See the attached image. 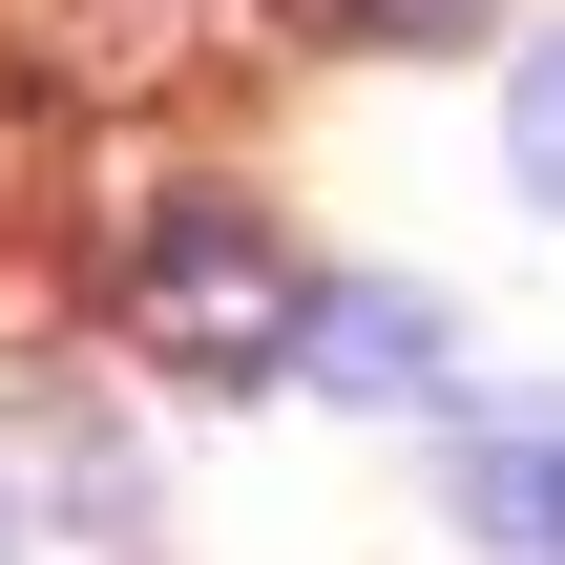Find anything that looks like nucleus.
<instances>
[{
  "label": "nucleus",
  "instance_id": "1",
  "mask_svg": "<svg viewBox=\"0 0 565 565\" xmlns=\"http://www.w3.org/2000/svg\"><path fill=\"white\" fill-rule=\"evenodd\" d=\"M126 335H147L168 377H273V356L315 335V294H294V252H273L252 210H168V231L126 252Z\"/></svg>",
  "mask_w": 565,
  "mask_h": 565
},
{
  "label": "nucleus",
  "instance_id": "2",
  "mask_svg": "<svg viewBox=\"0 0 565 565\" xmlns=\"http://www.w3.org/2000/svg\"><path fill=\"white\" fill-rule=\"evenodd\" d=\"M294 377H335V398H440V294H315Z\"/></svg>",
  "mask_w": 565,
  "mask_h": 565
},
{
  "label": "nucleus",
  "instance_id": "3",
  "mask_svg": "<svg viewBox=\"0 0 565 565\" xmlns=\"http://www.w3.org/2000/svg\"><path fill=\"white\" fill-rule=\"evenodd\" d=\"M503 147H524V189L565 210V21H545V63H524V105H503Z\"/></svg>",
  "mask_w": 565,
  "mask_h": 565
},
{
  "label": "nucleus",
  "instance_id": "4",
  "mask_svg": "<svg viewBox=\"0 0 565 565\" xmlns=\"http://www.w3.org/2000/svg\"><path fill=\"white\" fill-rule=\"evenodd\" d=\"M377 42H482V21H524V0H356Z\"/></svg>",
  "mask_w": 565,
  "mask_h": 565
},
{
  "label": "nucleus",
  "instance_id": "5",
  "mask_svg": "<svg viewBox=\"0 0 565 565\" xmlns=\"http://www.w3.org/2000/svg\"><path fill=\"white\" fill-rule=\"evenodd\" d=\"M545 545H565V503H545Z\"/></svg>",
  "mask_w": 565,
  "mask_h": 565
}]
</instances>
